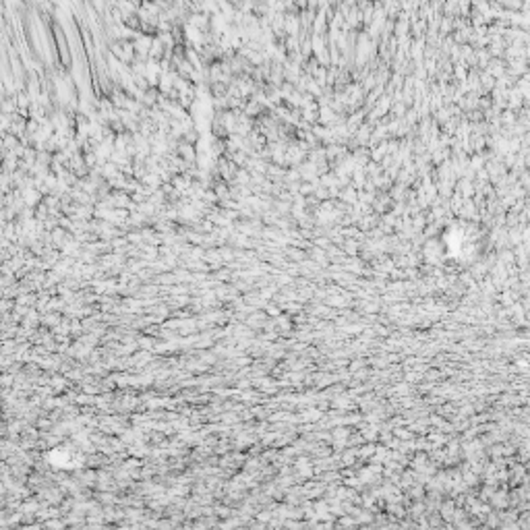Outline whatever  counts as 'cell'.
Here are the masks:
<instances>
[{"mask_svg": "<svg viewBox=\"0 0 530 530\" xmlns=\"http://www.w3.org/2000/svg\"><path fill=\"white\" fill-rule=\"evenodd\" d=\"M151 44H153V37H151L149 34H139V36H137V37L133 39L135 52L139 54V58H149Z\"/></svg>", "mask_w": 530, "mask_h": 530, "instance_id": "cell-2", "label": "cell"}, {"mask_svg": "<svg viewBox=\"0 0 530 530\" xmlns=\"http://www.w3.org/2000/svg\"><path fill=\"white\" fill-rule=\"evenodd\" d=\"M164 48H166V44L162 42L160 37H153V44H151V50H149V58H160V56L164 54Z\"/></svg>", "mask_w": 530, "mask_h": 530, "instance_id": "cell-4", "label": "cell"}, {"mask_svg": "<svg viewBox=\"0 0 530 530\" xmlns=\"http://www.w3.org/2000/svg\"><path fill=\"white\" fill-rule=\"evenodd\" d=\"M93 6H95V9L100 11V13H104V11H106V4H104V0H93Z\"/></svg>", "mask_w": 530, "mask_h": 530, "instance_id": "cell-5", "label": "cell"}, {"mask_svg": "<svg viewBox=\"0 0 530 530\" xmlns=\"http://www.w3.org/2000/svg\"><path fill=\"white\" fill-rule=\"evenodd\" d=\"M298 29H300V21H298L296 15H286V25H284V31L290 34V36H296Z\"/></svg>", "mask_w": 530, "mask_h": 530, "instance_id": "cell-3", "label": "cell"}, {"mask_svg": "<svg viewBox=\"0 0 530 530\" xmlns=\"http://www.w3.org/2000/svg\"><path fill=\"white\" fill-rule=\"evenodd\" d=\"M112 52L116 54L122 62H130V60L135 58V46H133V42H128V39H122V42L114 44L112 46Z\"/></svg>", "mask_w": 530, "mask_h": 530, "instance_id": "cell-1", "label": "cell"}]
</instances>
